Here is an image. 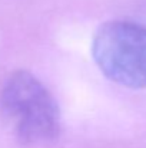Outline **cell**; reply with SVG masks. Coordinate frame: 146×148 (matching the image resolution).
<instances>
[{
  "label": "cell",
  "instance_id": "1",
  "mask_svg": "<svg viewBox=\"0 0 146 148\" xmlns=\"http://www.w3.org/2000/svg\"><path fill=\"white\" fill-rule=\"evenodd\" d=\"M0 112L22 143H50L60 134L56 99L27 71H14L6 78L0 89Z\"/></svg>",
  "mask_w": 146,
  "mask_h": 148
},
{
  "label": "cell",
  "instance_id": "2",
  "mask_svg": "<svg viewBox=\"0 0 146 148\" xmlns=\"http://www.w3.org/2000/svg\"><path fill=\"white\" fill-rule=\"evenodd\" d=\"M92 56L110 81L132 89L146 88V26L110 20L96 30Z\"/></svg>",
  "mask_w": 146,
  "mask_h": 148
}]
</instances>
